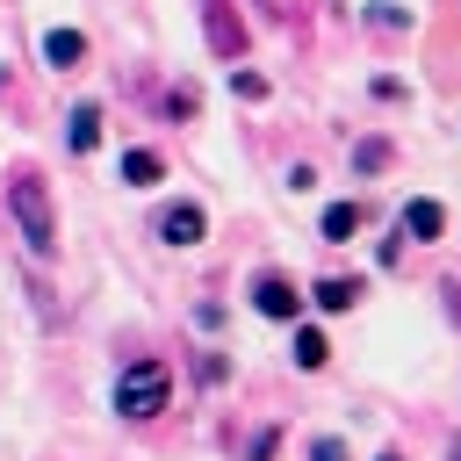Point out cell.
Masks as SVG:
<instances>
[{
    "label": "cell",
    "mask_w": 461,
    "mask_h": 461,
    "mask_svg": "<svg viewBox=\"0 0 461 461\" xmlns=\"http://www.w3.org/2000/svg\"><path fill=\"white\" fill-rule=\"evenodd\" d=\"M447 461H461V432H454V447H447Z\"/></svg>",
    "instance_id": "e0dca14e"
},
{
    "label": "cell",
    "mask_w": 461,
    "mask_h": 461,
    "mask_svg": "<svg viewBox=\"0 0 461 461\" xmlns=\"http://www.w3.org/2000/svg\"><path fill=\"white\" fill-rule=\"evenodd\" d=\"M202 230H209V216H202L194 202H166V209H158V238H166V245H202Z\"/></svg>",
    "instance_id": "277c9868"
},
{
    "label": "cell",
    "mask_w": 461,
    "mask_h": 461,
    "mask_svg": "<svg viewBox=\"0 0 461 461\" xmlns=\"http://www.w3.org/2000/svg\"><path fill=\"white\" fill-rule=\"evenodd\" d=\"M122 180L130 187H151L158 180V151H122Z\"/></svg>",
    "instance_id": "7c38bea8"
},
{
    "label": "cell",
    "mask_w": 461,
    "mask_h": 461,
    "mask_svg": "<svg viewBox=\"0 0 461 461\" xmlns=\"http://www.w3.org/2000/svg\"><path fill=\"white\" fill-rule=\"evenodd\" d=\"M317 230H324V245H353V230H360V202H331Z\"/></svg>",
    "instance_id": "9c48e42d"
},
{
    "label": "cell",
    "mask_w": 461,
    "mask_h": 461,
    "mask_svg": "<svg viewBox=\"0 0 461 461\" xmlns=\"http://www.w3.org/2000/svg\"><path fill=\"white\" fill-rule=\"evenodd\" d=\"M375 22H382V29H403V22H411V14H403V7H396V0H375Z\"/></svg>",
    "instance_id": "9a60e30c"
},
{
    "label": "cell",
    "mask_w": 461,
    "mask_h": 461,
    "mask_svg": "<svg viewBox=\"0 0 461 461\" xmlns=\"http://www.w3.org/2000/svg\"><path fill=\"white\" fill-rule=\"evenodd\" d=\"M252 310H259V317H274V324H288V317L303 310V295H295L281 274H259V281H252Z\"/></svg>",
    "instance_id": "5b68a950"
},
{
    "label": "cell",
    "mask_w": 461,
    "mask_h": 461,
    "mask_svg": "<svg viewBox=\"0 0 461 461\" xmlns=\"http://www.w3.org/2000/svg\"><path fill=\"white\" fill-rule=\"evenodd\" d=\"M353 166H360V173H382V166H389V144H382V137H360V144H353Z\"/></svg>",
    "instance_id": "4fadbf2b"
},
{
    "label": "cell",
    "mask_w": 461,
    "mask_h": 461,
    "mask_svg": "<svg viewBox=\"0 0 461 461\" xmlns=\"http://www.w3.org/2000/svg\"><path fill=\"white\" fill-rule=\"evenodd\" d=\"M310 295H317V310H331V317H346V310L360 303V281H346V274H324V281H317Z\"/></svg>",
    "instance_id": "52a82bcc"
},
{
    "label": "cell",
    "mask_w": 461,
    "mask_h": 461,
    "mask_svg": "<svg viewBox=\"0 0 461 461\" xmlns=\"http://www.w3.org/2000/svg\"><path fill=\"white\" fill-rule=\"evenodd\" d=\"M43 58H50L58 72H72V65L86 58V36H79V29H50V36H43Z\"/></svg>",
    "instance_id": "ba28073f"
},
{
    "label": "cell",
    "mask_w": 461,
    "mask_h": 461,
    "mask_svg": "<svg viewBox=\"0 0 461 461\" xmlns=\"http://www.w3.org/2000/svg\"><path fill=\"white\" fill-rule=\"evenodd\" d=\"M324 360H331V339H324L317 324H303V331H295V367H310V375H317Z\"/></svg>",
    "instance_id": "8fae6325"
},
{
    "label": "cell",
    "mask_w": 461,
    "mask_h": 461,
    "mask_svg": "<svg viewBox=\"0 0 461 461\" xmlns=\"http://www.w3.org/2000/svg\"><path fill=\"white\" fill-rule=\"evenodd\" d=\"M230 94H245V101H267V79H259V72H230Z\"/></svg>",
    "instance_id": "5bb4252c"
},
{
    "label": "cell",
    "mask_w": 461,
    "mask_h": 461,
    "mask_svg": "<svg viewBox=\"0 0 461 461\" xmlns=\"http://www.w3.org/2000/svg\"><path fill=\"white\" fill-rule=\"evenodd\" d=\"M7 209H14L22 245H29L36 259H50V252H58V216H50V194H43L36 173H14V180H7Z\"/></svg>",
    "instance_id": "6da1fadb"
},
{
    "label": "cell",
    "mask_w": 461,
    "mask_h": 461,
    "mask_svg": "<svg viewBox=\"0 0 461 461\" xmlns=\"http://www.w3.org/2000/svg\"><path fill=\"white\" fill-rule=\"evenodd\" d=\"M166 396H173L166 360H130V367L115 375V411H122V418H158Z\"/></svg>",
    "instance_id": "7a4b0ae2"
},
{
    "label": "cell",
    "mask_w": 461,
    "mask_h": 461,
    "mask_svg": "<svg viewBox=\"0 0 461 461\" xmlns=\"http://www.w3.org/2000/svg\"><path fill=\"white\" fill-rule=\"evenodd\" d=\"M310 461H346V447H339V439H317V447H310Z\"/></svg>",
    "instance_id": "2e32d148"
},
{
    "label": "cell",
    "mask_w": 461,
    "mask_h": 461,
    "mask_svg": "<svg viewBox=\"0 0 461 461\" xmlns=\"http://www.w3.org/2000/svg\"><path fill=\"white\" fill-rule=\"evenodd\" d=\"M396 230L425 245V238H439V230H447V209H439L432 194H418V202H403V216H396Z\"/></svg>",
    "instance_id": "8992f818"
},
{
    "label": "cell",
    "mask_w": 461,
    "mask_h": 461,
    "mask_svg": "<svg viewBox=\"0 0 461 461\" xmlns=\"http://www.w3.org/2000/svg\"><path fill=\"white\" fill-rule=\"evenodd\" d=\"M202 29H209V50L216 58H238L245 50V22L230 14V0H202Z\"/></svg>",
    "instance_id": "3957f363"
},
{
    "label": "cell",
    "mask_w": 461,
    "mask_h": 461,
    "mask_svg": "<svg viewBox=\"0 0 461 461\" xmlns=\"http://www.w3.org/2000/svg\"><path fill=\"white\" fill-rule=\"evenodd\" d=\"M65 144H72V151H94V144H101V108H94V101H79V108H72Z\"/></svg>",
    "instance_id": "30bf717a"
},
{
    "label": "cell",
    "mask_w": 461,
    "mask_h": 461,
    "mask_svg": "<svg viewBox=\"0 0 461 461\" xmlns=\"http://www.w3.org/2000/svg\"><path fill=\"white\" fill-rule=\"evenodd\" d=\"M382 461H403V454H382Z\"/></svg>",
    "instance_id": "ac0fdd59"
}]
</instances>
